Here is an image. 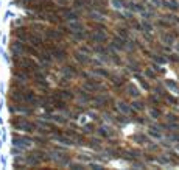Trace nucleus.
<instances>
[{
  "label": "nucleus",
  "instance_id": "obj_25",
  "mask_svg": "<svg viewBox=\"0 0 179 170\" xmlns=\"http://www.w3.org/2000/svg\"><path fill=\"white\" fill-rule=\"evenodd\" d=\"M149 100H151V103L159 105V99H157V97H154V95H151V97H149Z\"/></svg>",
  "mask_w": 179,
  "mask_h": 170
},
{
  "label": "nucleus",
  "instance_id": "obj_3",
  "mask_svg": "<svg viewBox=\"0 0 179 170\" xmlns=\"http://www.w3.org/2000/svg\"><path fill=\"white\" fill-rule=\"evenodd\" d=\"M75 59L81 63V64H89L90 63V58L87 53H83V52H75Z\"/></svg>",
  "mask_w": 179,
  "mask_h": 170
},
{
  "label": "nucleus",
  "instance_id": "obj_19",
  "mask_svg": "<svg viewBox=\"0 0 179 170\" xmlns=\"http://www.w3.org/2000/svg\"><path fill=\"white\" fill-rule=\"evenodd\" d=\"M167 61H171V63H179V55H177V53H171V55L167 58Z\"/></svg>",
  "mask_w": 179,
  "mask_h": 170
},
{
  "label": "nucleus",
  "instance_id": "obj_24",
  "mask_svg": "<svg viewBox=\"0 0 179 170\" xmlns=\"http://www.w3.org/2000/svg\"><path fill=\"white\" fill-rule=\"evenodd\" d=\"M115 119H117L118 123H126V117H125V115H117Z\"/></svg>",
  "mask_w": 179,
  "mask_h": 170
},
{
  "label": "nucleus",
  "instance_id": "obj_17",
  "mask_svg": "<svg viewBox=\"0 0 179 170\" xmlns=\"http://www.w3.org/2000/svg\"><path fill=\"white\" fill-rule=\"evenodd\" d=\"M134 140H136L137 144H146V137H145V134H137V136H134Z\"/></svg>",
  "mask_w": 179,
  "mask_h": 170
},
{
  "label": "nucleus",
  "instance_id": "obj_10",
  "mask_svg": "<svg viewBox=\"0 0 179 170\" xmlns=\"http://www.w3.org/2000/svg\"><path fill=\"white\" fill-rule=\"evenodd\" d=\"M131 106H133L134 111H143V109H145V103L140 102V100H134V102L131 103Z\"/></svg>",
  "mask_w": 179,
  "mask_h": 170
},
{
  "label": "nucleus",
  "instance_id": "obj_1",
  "mask_svg": "<svg viewBox=\"0 0 179 170\" xmlns=\"http://www.w3.org/2000/svg\"><path fill=\"white\" fill-rule=\"evenodd\" d=\"M11 125L16 131H25V133H34L38 130V123L33 120L27 119L23 114L22 115H13L11 117Z\"/></svg>",
  "mask_w": 179,
  "mask_h": 170
},
{
  "label": "nucleus",
  "instance_id": "obj_9",
  "mask_svg": "<svg viewBox=\"0 0 179 170\" xmlns=\"http://www.w3.org/2000/svg\"><path fill=\"white\" fill-rule=\"evenodd\" d=\"M142 30H145V33H153L154 27H153L151 23L148 22V19H143V20H142Z\"/></svg>",
  "mask_w": 179,
  "mask_h": 170
},
{
  "label": "nucleus",
  "instance_id": "obj_5",
  "mask_svg": "<svg viewBox=\"0 0 179 170\" xmlns=\"http://www.w3.org/2000/svg\"><path fill=\"white\" fill-rule=\"evenodd\" d=\"M126 94L129 97H134V99H137V97L140 95V89H137L134 84H128L126 86Z\"/></svg>",
  "mask_w": 179,
  "mask_h": 170
},
{
  "label": "nucleus",
  "instance_id": "obj_27",
  "mask_svg": "<svg viewBox=\"0 0 179 170\" xmlns=\"http://www.w3.org/2000/svg\"><path fill=\"white\" fill-rule=\"evenodd\" d=\"M176 50L179 52V42H177V45H176Z\"/></svg>",
  "mask_w": 179,
  "mask_h": 170
},
{
  "label": "nucleus",
  "instance_id": "obj_8",
  "mask_svg": "<svg viewBox=\"0 0 179 170\" xmlns=\"http://www.w3.org/2000/svg\"><path fill=\"white\" fill-rule=\"evenodd\" d=\"M165 87L171 92H179V86L174 83V80H167L165 81Z\"/></svg>",
  "mask_w": 179,
  "mask_h": 170
},
{
  "label": "nucleus",
  "instance_id": "obj_14",
  "mask_svg": "<svg viewBox=\"0 0 179 170\" xmlns=\"http://www.w3.org/2000/svg\"><path fill=\"white\" fill-rule=\"evenodd\" d=\"M165 117H167V122H177L179 120V117L176 114H173V112H167Z\"/></svg>",
  "mask_w": 179,
  "mask_h": 170
},
{
  "label": "nucleus",
  "instance_id": "obj_13",
  "mask_svg": "<svg viewBox=\"0 0 179 170\" xmlns=\"http://www.w3.org/2000/svg\"><path fill=\"white\" fill-rule=\"evenodd\" d=\"M148 114H149V119H153V120H156V119L161 117V111L159 109H149Z\"/></svg>",
  "mask_w": 179,
  "mask_h": 170
},
{
  "label": "nucleus",
  "instance_id": "obj_4",
  "mask_svg": "<svg viewBox=\"0 0 179 170\" xmlns=\"http://www.w3.org/2000/svg\"><path fill=\"white\" fill-rule=\"evenodd\" d=\"M92 39H93L95 44H105L108 41V36L103 31H95V34L92 36Z\"/></svg>",
  "mask_w": 179,
  "mask_h": 170
},
{
  "label": "nucleus",
  "instance_id": "obj_2",
  "mask_svg": "<svg viewBox=\"0 0 179 170\" xmlns=\"http://www.w3.org/2000/svg\"><path fill=\"white\" fill-rule=\"evenodd\" d=\"M44 34H45V38H47V41H53V42H58V41H61L62 39V33L61 31H58V30H55V28H47V27H44Z\"/></svg>",
  "mask_w": 179,
  "mask_h": 170
},
{
  "label": "nucleus",
  "instance_id": "obj_18",
  "mask_svg": "<svg viewBox=\"0 0 179 170\" xmlns=\"http://www.w3.org/2000/svg\"><path fill=\"white\" fill-rule=\"evenodd\" d=\"M117 31H118V34H120L123 39H128V38H129V34H128V30H126V28H118Z\"/></svg>",
  "mask_w": 179,
  "mask_h": 170
},
{
  "label": "nucleus",
  "instance_id": "obj_26",
  "mask_svg": "<svg viewBox=\"0 0 179 170\" xmlns=\"http://www.w3.org/2000/svg\"><path fill=\"white\" fill-rule=\"evenodd\" d=\"M87 122V115H80V123H86Z\"/></svg>",
  "mask_w": 179,
  "mask_h": 170
},
{
  "label": "nucleus",
  "instance_id": "obj_22",
  "mask_svg": "<svg viewBox=\"0 0 179 170\" xmlns=\"http://www.w3.org/2000/svg\"><path fill=\"white\" fill-rule=\"evenodd\" d=\"M90 17H92V19H95V20H103V19H105L100 13H92V14H90Z\"/></svg>",
  "mask_w": 179,
  "mask_h": 170
},
{
  "label": "nucleus",
  "instance_id": "obj_6",
  "mask_svg": "<svg viewBox=\"0 0 179 170\" xmlns=\"http://www.w3.org/2000/svg\"><path fill=\"white\" fill-rule=\"evenodd\" d=\"M112 44H114L115 48H118V50H123V48L126 47V39H123V38H114V39H112Z\"/></svg>",
  "mask_w": 179,
  "mask_h": 170
},
{
  "label": "nucleus",
  "instance_id": "obj_23",
  "mask_svg": "<svg viewBox=\"0 0 179 170\" xmlns=\"http://www.w3.org/2000/svg\"><path fill=\"white\" fill-rule=\"evenodd\" d=\"M89 167H90V168H97V170L103 168V165H101V164H98V162H89Z\"/></svg>",
  "mask_w": 179,
  "mask_h": 170
},
{
  "label": "nucleus",
  "instance_id": "obj_12",
  "mask_svg": "<svg viewBox=\"0 0 179 170\" xmlns=\"http://www.w3.org/2000/svg\"><path fill=\"white\" fill-rule=\"evenodd\" d=\"M117 106H118V109L123 112V114H128V112H129L131 111V108L129 106H128L125 102H117Z\"/></svg>",
  "mask_w": 179,
  "mask_h": 170
},
{
  "label": "nucleus",
  "instance_id": "obj_11",
  "mask_svg": "<svg viewBox=\"0 0 179 170\" xmlns=\"http://www.w3.org/2000/svg\"><path fill=\"white\" fill-rule=\"evenodd\" d=\"M93 74H95V75H100V77H103V78L111 77L108 70H103V67H98V69H95V70H93Z\"/></svg>",
  "mask_w": 179,
  "mask_h": 170
},
{
  "label": "nucleus",
  "instance_id": "obj_16",
  "mask_svg": "<svg viewBox=\"0 0 179 170\" xmlns=\"http://www.w3.org/2000/svg\"><path fill=\"white\" fill-rule=\"evenodd\" d=\"M100 144H101V140L100 139H95V137H92L89 140V145H90L92 148H100Z\"/></svg>",
  "mask_w": 179,
  "mask_h": 170
},
{
  "label": "nucleus",
  "instance_id": "obj_15",
  "mask_svg": "<svg viewBox=\"0 0 179 170\" xmlns=\"http://www.w3.org/2000/svg\"><path fill=\"white\" fill-rule=\"evenodd\" d=\"M145 77H148V78H151V80H156L157 78V75L154 74V72H153V69H145Z\"/></svg>",
  "mask_w": 179,
  "mask_h": 170
},
{
  "label": "nucleus",
  "instance_id": "obj_7",
  "mask_svg": "<svg viewBox=\"0 0 179 170\" xmlns=\"http://www.w3.org/2000/svg\"><path fill=\"white\" fill-rule=\"evenodd\" d=\"M148 136L159 139V137L162 136V134H161V128H159V127H149V128H148Z\"/></svg>",
  "mask_w": 179,
  "mask_h": 170
},
{
  "label": "nucleus",
  "instance_id": "obj_20",
  "mask_svg": "<svg viewBox=\"0 0 179 170\" xmlns=\"http://www.w3.org/2000/svg\"><path fill=\"white\" fill-rule=\"evenodd\" d=\"M69 167H70V168H84V164H80V162H69Z\"/></svg>",
  "mask_w": 179,
  "mask_h": 170
},
{
  "label": "nucleus",
  "instance_id": "obj_21",
  "mask_svg": "<svg viewBox=\"0 0 179 170\" xmlns=\"http://www.w3.org/2000/svg\"><path fill=\"white\" fill-rule=\"evenodd\" d=\"M154 61H156V63H159V64H165V63H167V58H162L161 55H159V56H157V55H154Z\"/></svg>",
  "mask_w": 179,
  "mask_h": 170
}]
</instances>
